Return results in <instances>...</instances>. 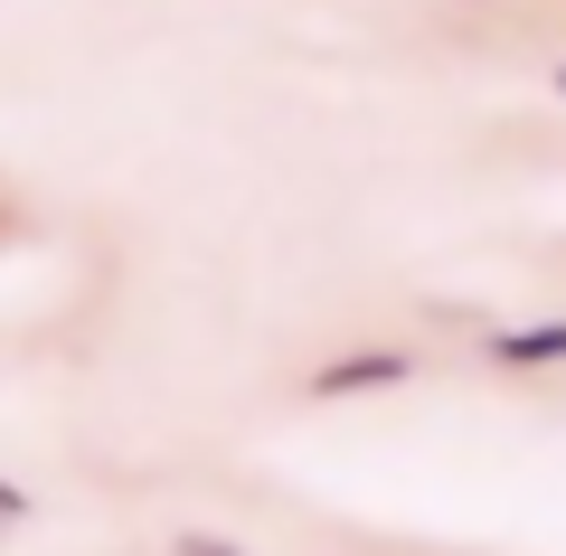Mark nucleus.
<instances>
[{
    "mask_svg": "<svg viewBox=\"0 0 566 556\" xmlns=\"http://www.w3.org/2000/svg\"><path fill=\"white\" fill-rule=\"evenodd\" d=\"M491 349H501L510 368H538V358H566V321H538V331H501Z\"/></svg>",
    "mask_w": 566,
    "mask_h": 556,
    "instance_id": "1",
    "label": "nucleus"
},
{
    "mask_svg": "<svg viewBox=\"0 0 566 556\" xmlns=\"http://www.w3.org/2000/svg\"><path fill=\"white\" fill-rule=\"evenodd\" d=\"M378 378H397V358H359V368H331L322 387H378Z\"/></svg>",
    "mask_w": 566,
    "mask_h": 556,
    "instance_id": "2",
    "label": "nucleus"
},
{
    "mask_svg": "<svg viewBox=\"0 0 566 556\" xmlns=\"http://www.w3.org/2000/svg\"><path fill=\"white\" fill-rule=\"evenodd\" d=\"M180 556H237L227 537H180Z\"/></svg>",
    "mask_w": 566,
    "mask_h": 556,
    "instance_id": "3",
    "label": "nucleus"
}]
</instances>
